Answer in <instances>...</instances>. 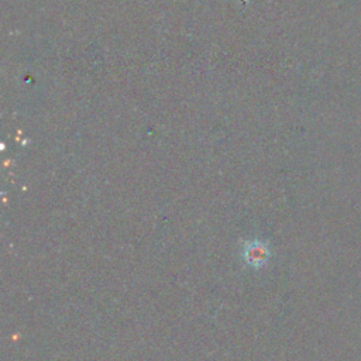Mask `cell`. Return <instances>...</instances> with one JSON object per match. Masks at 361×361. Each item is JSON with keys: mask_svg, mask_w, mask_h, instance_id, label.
<instances>
[{"mask_svg": "<svg viewBox=\"0 0 361 361\" xmlns=\"http://www.w3.org/2000/svg\"><path fill=\"white\" fill-rule=\"evenodd\" d=\"M268 248L265 245V243L262 241H248L244 245L243 250V258L245 261L247 265L254 267V268H259L261 265L265 264V261L268 259Z\"/></svg>", "mask_w": 361, "mask_h": 361, "instance_id": "6da1fadb", "label": "cell"}]
</instances>
